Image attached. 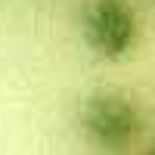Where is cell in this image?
I'll use <instances>...</instances> for the list:
<instances>
[{
	"instance_id": "1",
	"label": "cell",
	"mask_w": 155,
	"mask_h": 155,
	"mask_svg": "<svg viewBox=\"0 0 155 155\" xmlns=\"http://www.w3.org/2000/svg\"><path fill=\"white\" fill-rule=\"evenodd\" d=\"M81 127L93 143L121 149L140 134V112L130 99L118 93H93L81 106Z\"/></svg>"
},
{
	"instance_id": "2",
	"label": "cell",
	"mask_w": 155,
	"mask_h": 155,
	"mask_svg": "<svg viewBox=\"0 0 155 155\" xmlns=\"http://www.w3.org/2000/svg\"><path fill=\"white\" fill-rule=\"evenodd\" d=\"M84 41L96 56H124L137 41L134 9L124 0H93L84 12Z\"/></svg>"
},
{
	"instance_id": "3",
	"label": "cell",
	"mask_w": 155,
	"mask_h": 155,
	"mask_svg": "<svg viewBox=\"0 0 155 155\" xmlns=\"http://www.w3.org/2000/svg\"><path fill=\"white\" fill-rule=\"evenodd\" d=\"M149 155H155V152H149Z\"/></svg>"
}]
</instances>
